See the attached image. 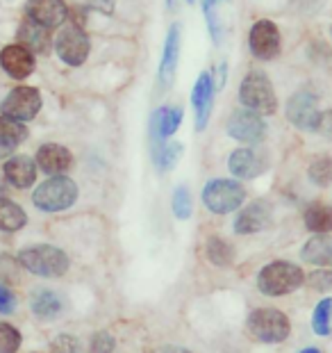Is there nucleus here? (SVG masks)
Listing matches in <instances>:
<instances>
[{
	"mask_svg": "<svg viewBox=\"0 0 332 353\" xmlns=\"http://www.w3.org/2000/svg\"><path fill=\"white\" fill-rule=\"evenodd\" d=\"M21 267L28 269L30 274L41 276V278H59L69 272L71 260L62 249L50 244H37V246H28L19 255Z\"/></svg>",
	"mask_w": 332,
	"mask_h": 353,
	"instance_id": "1",
	"label": "nucleus"
},
{
	"mask_svg": "<svg viewBox=\"0 0 332 353\" xmlns=\"http://www.w3.org/2000/svg\"><path fill=\"white\" fill-rule=\"evenodd\" d=\"M305 283V272L293 262L278 260L271 262L258 274V290L264 296H284L291 294Z\"/></svg>",
	"mask_w": 332,
	"mask_h": 353,
	"instance_id": "2",
	"label": "nucleus"
},
{
	"mask_svg": "<svg viewBox=\"0 0 332 353\" xmlns=\"http://www.w3.org/2000/svg\"><path fill=\"white\" fill-rule=\"evenodd\" d=\"M78 199V185L66 176H52L41 183L32 194L34 205L43 212H62Z\"/></svg>",
	"mask_w": 332,
	"mask_h": 353,
	"instance_id": "3",
	"label": "nucleus"
},
{
	"mask_svg": "<svg viewBox=\"0 0 332 353\" xmlns=\"http://www.w3.org/2000/svg\"><path fill=\"white\" fill-rule=\"evenodd\" d=\"M246 326H248V333H251L255 340L267 342V344L284 342L291 330L287 314L276 310V307H258V310H253L248 314Z\"/></svg>",
	"mask_w": 332,
	"mask_h": 353,
	"instance_id": "4",
	"label": "nucleus"
},
{
	"mask_svg": "<svg viewBox=\"0 0 332 353\" xmlns=\"http://www.w3.org/2000/svg\"><path fill=\"white\" fill-rule=\"evenodd\" d=\"M246 192L235 180H212L203 190V203L212 210L214 214H228L244 203Z\"/></svg>",
	"mask_w": 332,
	"mask_h": 353,
	"instance_id": "5",
	"label": "nucleus"
},
{
	"mask_svg": "<svg viewBox=\"0 0 332 353\" xmlns=\"http://www.w3.org/2000/svg\"><path fill=\"white\" fill-rule=\"evenodd\" d=\"M239 96L241 103L246 108H251L253 112H258V114H273L278 108L273 87H271V82L264 73H251V76H246V80L241 82Z\"/></svg>",
	"mask_w": 332,
	"mask_h": 353,
	"instance_id": "6",
	"label": "nucleus"
},
{
	"mask_svg": "<svg viewBox=\"0 0 332 353\" xmlns=\"http://www.w3.org/2000/svg\"><path fill=\"white\" fill-rule=\"evenodd\" d=\"M41 110V94L34 87H17L7 94V99L0 105V112L14 121H30Z\"/></svg>",
	"mask_w": 332,
	"mask_h": 353,
	"instance_id": "7",
	"label": "nucleus"
},
{
	"mask_svg": "<svg viewBox=\"0 0 332 353\" xmlns=\"http://www.w3.org/2000/svg\"><path fill=\"white\" fill-rule=\"evenodd\" d=\"M57 55L69 66H80L89 55V39L80 26H66L57 37Z\"/></svg>",
	"mask_w": 332,
	"mask_h": 353,
	"instance_id": "8",
	"label": "nucleus"
},
{
	"mask_svg": "<svg viewBox=\"0 0 332 353\" xmlns=\"http://www.w3.org/2000/svg\"><path fill=\"white\" fill-rule=\"evenodd\" d=\"M321 114L323 112L319 110V101L316 96L307 94V92H300L296 94L293 99L287 103V119L300 128V130H316L321 121Z\"/></svg>",
	"mask_w": 332,
	"mask_h": 353,
	"instance_id": "9",
	"label": "nucleus"
},
{
	"mask_svg": "<svg viewBox=\"0 0 332 353\" xmlns=\"http://www.w3.org/2000/svg\"><path fill=\"white\" fill-rule=\"evenodd\" d=\"M228 132L232 139H239L244 144H258V141L264 139V134H267V123L253 110L235 112L228 121Z\"/></svg>",
	"mask_w": 332,
	"mask_h": 353,
	"instance_id": "10",
	"label": "nucleus"
},
{
	"mask_svg": "<svg viewBox=\"0 0 332 353\" xmlns=\"http://www.w3.org/2000/svg\"><path fill=\"white\" fill-rule=\"evenodd\" d=\"M251 50L260 59H273L280 52V32L271 21H258L251 30Z\"/></svg>",
	"mask_w": 332,
	"mask_h": 353,
	"instance_id": "11",
	"label": "nucleus"
},
{
	"mask_svg": "<svg viewBox=\"0 0 332 353\" xmlns=\"http://www.w3.org/2000/svg\"><path fill=\"white\" fill-rule=\"evenodd\" d=\"M66 14L69 10L64 0H28V19L48 30L62 26Z\"/></svg>",
	"mask_w": 332,
	"mask_h": 353,
	"instance_id": "12",
	"label": "nucleus"
},
{
	"mask_svg": "<svg viewBox=\"0 0 332 353\" xmlns=\"http://www.w3.org/2000/svg\"><path fill=\"white\" fill-rule=\"evenodd\" d=\"M191 103L196 110V130L200 132L207 128L209 112H212V103H214V82L207 71L198 76V82H196V87H194Z\"/></svg>",
	"mask_w": 332,
	"mask_h": 353,
	"instance_id": "13",
	"label": "nucleus"
},
{
	"mask_svg": "<svg viewBox=\"0 0 332 353\" xmlns=\"http://www.w3.org/2000/svg\"><path fill=\"white\" fill-rule=\"evenodd\" d=\"M0 64H3V69L17 80H23L34 71L32 52H30L25 46H21V43L3 48V52H0Z\"/></svg>",
	"mask_w": 332,
	"mask_h": 353,
	"instance_id": "14",
	"label": "nucleus"
},
{
	"mask_svg": "<svg viewBox=\"0 0 332 353\" xmlns=\"http://www.w3.org/2000/svg\"><path fill=\"white\" fill-rule=\"evenodd\" d=\"M37 164L43 174L48 176H62L64 171L71 169L73 164V155L69 148L59 146V144H43L37 153Z\"/></svg>",
	"mask_w": 332,
	"mask_h": 353,
	"instance_id": "15",
	"label": "nucleus"
},
{
	"mask_svg": "<svg viewBox=\"0 0 332 353\" xmlns=\"http://www.w3.org/2000/svg\"><path fill=\"white\" fill-rule=\"evenodd\" d=\"M228 167L237 178L251 180L264 174V169H267V157H262L258 151H251V148H239V151L230 155Z\"/></svg>",
	"mask_w": 332,
	"mask_h": 353,
	"instance_id": "16",
	"label": "nucleus"
},
{
	"mask_svg": "<svg viewBox=\"0 0 332 353\" xmlns=\"http://www.w3.org/2000/svg\"><path fill=\"white\" fill-rule=\"evenodd\" d=\"M271 223V208L264 201L253 203L244 208L235 219V230L239 235H253V232L264 230Z\"/></svg>",
	"mask_w": 332,
	"mask_h": 353,
	"instance_id": "17",
	"label": "nucleus"
},
{
	"mask_svg": "<svg viewBox=\"0 0 332 353\" xmlns=\"http://www.w3.org/2000/svg\"><path fill=\"white\" fill-rule=\"evenodd\" d=\"M5 178L7 183H12L14 187L19 190H25L37 180V164L34 160H30L28 155H17V157H10L5 162Z\"/></svg>",
	"mask_w": 332,
	"mask_h": 353,
	"instance_id": "18",
	"label": "nucleus"
},
{
	"mask_svg": "<svg viewBox=\"0 0 332 353\" xmlns=\"http://www.w3.org/2000/svg\"><path fill=\"white\" fill-rule=\"evenodd\" d=\"M180 57V26H171L169 34L164 41V52H162V64H160V80L164 87H171L173 76H176V66Z\"/></svg>",
	"mask_w": 332,
	"mask_h": 353,
	"instance_id": "19",
	"label": "nucleus"
},
{
	"mask_svg": "<svg viewBox=\"0 0 332 353\" xmlns=\"http://www.w3.org/2000/svg\"><path fill=\"white\" fill-rule=\"evenodd\" d=\"M180 121H183V112L178 108H160L150 117V137L153 141L169 139L178 130Z\"/></svg>",
	"mask_w": 332,
	"mask_h": 353,
	"instance_id": "20",
	"label": "nucleus"
},
{
	"mask_svg": "<svg viewBox=\"0 0 332 353\" xmlns=\"http://www.w3.org/2000/svg\"><path fill=\"white\" fill-rule=\"evenodd\" d=\"M28 139V128L21 125V121L0 117V157H7L17 151L21 141Z\"/></svg>",
	"mask_w": 332,
	"mask_h": 353,
	"instance_id": "21",
	"label": "nucleus"
},
{
	"mask_svg": "<svg viewBox=\"0 0 332 353\" xmlns=\"http://www.w3.org/2000/svg\"><path fill=\"white\" fill-rule=\"evenodd\" d=\"M300 255H303V260L309 262V265L332 267V237H328V235L312 237L303 246Z\"/></svg>",
	"mask_w": 332,
	"mask_h": 353,
	"instance_id": "22",
	"label": "nucleus"
},
{
	"mask_svg": "<svg viewBox=\"0 0 332 353\" xmlns=\"http://www.w3.org/2000/svg\"><path fill=\"white\" fill-rule=\"evenodd\" d=\"M30 307L39 319H55L62 312V299L52 290H34L30 299Z\"/></svg>",
	"mask_w": 332,
	"mask_h": 353,
	"instance_id": "23",
	"label": "nucleus"
},
{
	"mask_svg": "<svg viewBox=\"0 0 332 353\" xmlns=\"http://www.w3.org/2000/svg\"><path fill=\"white\" fill-rule=\"evenodd\" d=\"M19 41L28 50H46V46L50 43L48 28L34 23L32 19H25L19 28Z\"/></svg>",
	"mask_w": 332,
	"mask_h": 353,
	"instance_id": "24",
	"label": "nucleus"
},
{
	"mask_svg": "<svg viewBox=\"0 0 332 353\" xmlns=\"http://www.w3.org/2000/svg\"><path fill=\"white\" fill-rule=\"evenodd\" d=\"M25 223H28V214L23 208L17 205L10 199H0V230L14 232L23 228Z\"/></svg>",
	"mask_w": 332,
	"mask_h": 353,
	"instance_id": "25",
	"label": "nucleus"
},
{
	"mask_svg": "<svg viewBox=\"0 0 332 353\" xmlns=\"http://www.w3.org/2000/svg\"><path fill=\"white\" fill-rule=\"evenodd\" d=\"M183 157V144L178 141H164V144H153V160L160 171H171Z\"/></svg>",
	"mask_w": 332,
	"mask_h": 353,
	"instance_id": "26",
	"label": "nucleus"
},
{
	"mask_svg": "<svg viewBox=\"0 0 332 353\" xmlns=\"http://www.w3.org/2000/svg\"><path fill=\"white\" fill-rule=\"evenodd\" d=\"M305 226L312 232H319V235L330 232L332 230V208L323 205V203L309 205L305 212Z\"/></svg>",
	"mask_w": 332,
	"mask_h": 353,
	"instance_id": "27",
	"label": "nucleus"
},
{
	"mask_svg": "<svg viewBox=\"0 0 332 353\" xmlns=\"http://www.w3.org/2000/svg\"><path fill=\"white\" fill-rule=\"evenodd\" d=\"M205 255L207 260L212 262L216 267H228L232 265V258H235V251L232 246L225 242L221 237H209L207 244H205Z\"/></svg>",
	"mask_w": 332,
	"mask_h": 353,
	"instance_id": "28",
	"label": "nucleus"
},
{
	"mask_svg": "<svg viewBox=\"0 0 332 353\" xmlns=\"http://www.w3.org/2000/svg\"><path fill=\"white\" fill-rule=\"evenodd\" d=\"M330 314H332V299H323L314 307V317H312V328L316 335L326 337L330 335Z\"/></svg>",
	"mask_w": 332,
	"mask_h": 353,
	"instance_id": "29",
	"label": "nucleus"
},
{
	"mask_svg": "<svg viewBox=\"0 0 332 353\" xmlns=\"http://www.w3.org/2000/svg\"><path fill=\"white\" fill-rule=\"evenodd\" d=\"M191 210H194V203H191V192L187 187H178L176 194H173V214L178 219H189L191 216Z\"/></svg>",
	"mask_w": 332,
	"mask_h": 353,
	"instance_id": "30",
	"label": "nucleus"
},
{
	"mask_svg": "<svg viewBox=\"0 0 332 353\" xmlns=\"http://www.w3.org/2000/svg\"><path fill=\"white\" fill-rule=\"evenodd\" d=\"M21 274V262L19 258H12V255L3 253L0 255V285H12L19 281Z\"/></svg>",
	"mask_w": 332,
	"mask_h": 353,
	"instance_id": "31",
	"label": "nucleus"
},
{
	"mask_svg": "<svg viewBox=\"0 0 332 353\" xmlns=\"http://www.w3.org/2000/svg\"><path fill=\"white\" fill-rule=\"evenodd\" d=\"M21 347V333L12 324H0V353H17Z\"/></svg>",
	"mask_w": 332,
	"mask_h": 353,
	"instance_id": "32",
	"label": "nucleus"
},
{
	"mask_svg": "<svg viewBox=\"0 0 332 353\" xmlns=\"http://www.w3.org/2000/svg\"><path fill=\"white\" fill-rule=\"evenodd\" d=\"M309 178L321 187L330 183L332 180V162L328 160V157H319V160L312 162V167H309Z\"/></svg>",
	"mask_w": 332,
	"mask_h": 353,
	"instance_id": "33",
	"label": "nucleus"
},
{
	"mask_svg": "<svg viewBox=\"0 0 332 353\" xmlns=\"http://www.w3.org/2000/svg\"><path fill=\"white\" fill-rule=\"evenodd\" d=\"M116 347L114 337H112L110 333H105V330H101V333H96L92 337V342H89V351L92 353H112Z\"/></svg>",
	"mask_w": 332,
	"mask_h": 353,
	"instance_id": "34",
	"label": "nucleus"
},
{
	"mask_svg": "<svg viewBox=\"0 0 332 353\" xmlns=\"http://www.w3.org/2000/svg\"><path fill=\"white\" fill-rule=\"evenodd\" d=\"M309 288L316 292H328L332 290V269H319V272H312L307 278Z\"/></svg>",
	"mask_w": 332,
	"mask_h": 353,
	"instance_id": "35",
	"label": "nucleus"
},
{
	"mask_svg": "<svg viewBox=\"0 0 332 353\" xmlns=\"http://www.w3.org/2000/svg\"><path fill=\"white\" fill-rule=\"evenodd\" d=\"M75 351H78V340L71 335H59L52 342V353H75Z\"/></svg>",
	"mask_w": 332,
	"mask_h": 353,
	"instance_id": "36",
	"label": "nucleus"
},
{
	"mask_svg": "<svg viewBox=\"0 0 332 353\" xmlns=\"http://www.w3.org/2000/svg\"><path fill=\"white\" fill-rule=\"evenodd\" d=\"M14 307H17V296L12 294V290L7 285H0V312L10 314L14 312Z\"/></svg>",
	"mask_w": 332,
	"mask_h": 353,
	"instance_id": "37",
	"label": "nucleus"
},
{
	"mask_svg": "<svg viewBox=\"0 0 332 353\" xmlns=\"http://www.w3.org/2000/svg\"><path fill=\"white\" fill-rule=\"evenodd\" d=\"M94 7H98L101 12L105 14H112V10H114V0H89Z\"/></svg>",
	"mask_w": 332,
	"mask_h": 353,
	"instance_id": "38",
	"label": "nucleus"
},
{
	"mask_svg": "<svg viewBox=\"0 0 332 353\" xmlns=\"http://www.w3.org/2000/svg\"><path fill=\"white\" fill-rule=\"evenodd\" d=\"M157 353H191V351H187L183 347H162Z\"/></svg>",
	"mask_w": 332,
	"mask_h": 353,
	"instance_id": "39",
	"label": "nucleus"
},
{
	"mask_svg": "<svg viewBox=\"0 0 332 353\" xmlns=\"http://www.w3.org/2000/svg\"><path fill=\"white\" fill-rule=\"evenodd\" d=\"M216 3H221V0H203V12H209Z\"/></svg>",
	"mask_w": 332,
	"mask_h": 353,
	"instance_id": "40",
	"label": "nucleus"
},
{
	"mask_svg": "<svg viewBox=\"0 0 332 353\" xmlns=\"http://www.w3.org/2000/svg\"><path fill=\"white\" fill-rule=\"evenodd\" d=\"M300 353H321V351H319V349H303Z\"/></svg>",
	"mask_w": 332,
	"mask_h": 353,
	"instance_id": "41",
	"label": "nucleus"
},
{
	"mask_svg": "<svg viewBox=\"0 0 332 353\" xmlns=\"http://www.w3.org/2000/svg\"><path fill=\"white\" fill-rule=\"evenodd\" d=\"M187 3H194V0H187Z\"/></svg>",
	"mask_w": 332,
	"mask_h": 353,
	"instance_id": "42",
	"label": "nucleus"
}]
</instances>
